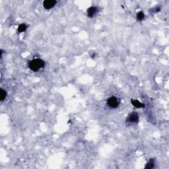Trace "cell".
<instances>
[{
    "label": "cell",
    "mask_w": 169,
    "mask_h": 169,
    "mask_svg": "<svg viewBox=\"0 0 169 169\" xmlns=\"http://www.w3.org/2000/svg\"><path fill=\"white\" fill-rule=\"evenodd\" d=\"M128 121L131 123H137L139 121V116L136 112L132 113L128 117Z\"/></svg>",
    "instance_id": "obj_4"
},
{
    "label": "cell",
    "mask_w": 169,
    "mask_h": 169,
    "mask_svg": "<svg viewBox=\"0 0 169 169\" xmlns=\"http://www.w3.org/2000/svg\"><path fill=\"white\" fill-rule=\"evenodd\" d=\"M144 18H145V15L143 13L140 11V12H139L137 13V19L139 20V21H142V20L144 19Z\"/></svg>",
    "instance_id": "obj_10"
},
{
    "label": "cell",
    "mask_w": 169,
    "mask_h": 169,
    "mask_svg": "<svg viewBox=\"0 0 169 169\" xmlns=\"http://www.w3.org/2000/svg\"><path fill=\"white\" fill-rule=\"evenodd\" d=\"M132 104L134 106V107L137 108L144 107V104L141 103L139 100H132Z\"/></svg>",
    "instance_id": "obj_6"
},
{
    "label": "cell",
    "mask_w": 169,
    "mask_h": 169,
    "mask_svg": "<svg viewBox=\"0 0 169 169\" xmlns=\"http://www.w3.org/2000/svg\"><path fill=\"white\" fill-rule=\"evenodd\" d=\"M26 28H27V26L25 24H21V25H19V27H18V32H23L26 30Z\"/></svg>",
    "instance_id": "obj_8"
},
{
    "label": "cell",
    "mask_w": 169,
    "mask_h": 169,
    "mask_svg": "<svg viewBox=\"0 0 169 169\" xmlns=\"http://www.w3.org/2000/svg\"><path fill=\"white\" fill-rule=\"evenodd\" d=\"M56 4V1L55 0H45L43 2V6L46 9H50Z\"/></svg>",
    "instance_id": "obj_3"
},
{
    "label": "cell",
    "mask_w": 169,
    "mask_h": 169,
    "mask_svg": "<svg viewBox=\"0 0 169 169\" xmlns=\"http://www.w3.org/2000/svg\"><path fill=\"white\" fill-rule=\"evenodd\" d=\"M154 165H155V161H154V160L153 159H150L149 160V162L147 163L146 166H145V168H153V167H154Z\"/></svg>",
    "instance_id": "obj_7"
},
{
    "label": "cell",
    "mask_w": 169,
    "mask_h": 169,
    "mask_svg": "<svg viewBox=\"0 0 169 169\" xmlns=\"http://www.w3.org/2000/svg\"><path fill=\"white\" fill-rule=\"evenodd\" d=\"M97 7H91L90 8H89L88 10H87V15L89 17H93L94 15H95L97 12Z\"/></svg>",
    "instance_id": "obj_5"
},
{
    "label": "cell",
    "mask_w": 169,
    "mask_h": 169,
    "mask_svg": "<svg viewBox=\"0 0 169 169\" xmlns=\"http://www.w3.org/2000/svg\"><path fill=\"white\" fill-rule=\"evenodd\" d=\"M45 65V62L41 59H35L28 63V67L33 71H38Z\"/></svg>",
    "instance_id": "obj_1"
},
{
    "label": "cell",
    "mask_w": 169,
    "mask_h": 169,
    "mask_svg": "<svg viewBox=\"0 0 169 169\" xmlns=\"http://www.w3.org/2000/svg\"><path fill=\"white\" fill-rule=\"evenodd\" d=\"M107 104L110 108H116L120 104V99L115 97H110L107 100Z\"/></svg>",
    "instance_id": "obj_2"
},
{
    "label": "cell",
    "mask_w": 169,
    "mask_h": 169,
    "mask_svg": "<svg viewBox=\"0 0 169 169\" xmlns=\"http://www.w3.org/2000/svg\"><path fill=\"white\" fill-rule=\"evenodd\" d=\"M7 96V92L5 91V90H4L3 89H1V95H0V97H1V101H3L4 99H5V97Z\"/></svg>",
    "instance_id": "obj_9"
}]
</instances>
